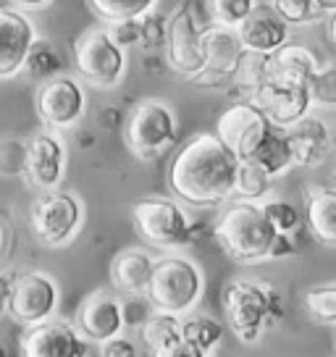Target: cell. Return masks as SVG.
Wrapping results in <instances>:
<instances>
[{"instance_id": "obj_1", "label": "cell", "mask_w": 336, "mask_h": 357, "mask_svg": "<svg viewBox=\"0 0 336 357\" xmlns=\"http://www.w3.org/2000/svg\"><path fill=\"white\" fill-rule=\"evenodd\" d=\"M239 160L215 134H194L168 168V184L190 205H215L234 195Z\"/></svg>"}, {"instance_id": "obj_2", "label": "cell", "mask_w": 336, "mask_h": 357, "mask_svg": "<svg viewBox=\"0 0 336 357\" xmlns=\"http://www.w3.org/2000/svg\"><path fill=\"white\" fill-rule=\"evenodd\" d=\"M218 245L229 257L239 263H258L266 260L270 245L276 239V229L270 226L260 202H231L213 229Z\"/></svg>"}, {"instance_id": "obj_3", "label": "cell", "mask_w": 336, "mask_h": 357, "mask_svg": "<svg viewBox=\"0 0 336 357\" xmlns=\"http://www.w3.org/2000/svg\"><path fill=\"white\" fill-rule=\"evenodd\" d=\"M224 307L231 331L245 344L258 342L284 315V302H281L279 291H273L268 284L252 279L231 281L224 291Z\"/></svg>"}, {"instance_id": "obj_4", "label": "cell", "mask_w": 336, "mask_h": 357, "mask_svg": "<svg viewBox=\"0 0 336 357\" xmlns=\"http://www.w3.org/2000/svg\"><path fill=\"white\" fill-rule=\"evenodd\" d=\"M202 291H205V276L192 257H184L179 252L155 257V271L145 294L155 312L184 318L200 302Z\"/></svg>"}, {"instance_id": "obj_5", "label": "cell", "mask_w": 336, "mask_h": 357, "mask_svg": "<svg viewBox=\"0 0 336 357\" xmlns=\"http://www.w3.org/2000/svg\"><path fill=\"white\" fill-rule=\"evenodd\" d=\"M29 223L45 247H66L84 226V202L61 187L40 192L29 208Z\"/></svg>"}, {"instance_id": "obj_6", "label": "cell", "mask_w": 336, "mask_h": 357, "mask_svg": "<svg viewBox=\"0 0 336 357\" xmlns=\"http://www.w3.org/2000/svg\"><path fill=\"white\" fill-rule=\"evenodd\" d=\"M74 68L84 82L95 87H116L129 68V56L111 40L102 26H92L74 43Z\"/></svg>"}, {"instance_id": "obj_7", "label": "cell", "mask_w": 336, "mask_h": 357, "mask_svg": "<svg viewBox=\"0 0 336 357\" xmlns=\"http://www.w3.org/2000/svg\"><path fill=\"white\" fill-rule=\"evenodd\" d=\"M135 223L139 236L158 250L176 252L192 239L194 223L176 200L168 197H147L135 205Z\"/></svg>"}, {"instance_id": "obj_8", "label": "cell", "mask_w": 336, "mask_h": 357, "mask_svg": "<svg viewBox=\"0 0 336 357\" xmlns=\"http://www.w3.org/2000/svg\"><path fill=\"white\" fill-rule=\"evenodd\" d=\"M179 137V119L174 108L163 100H145L129 113L126 121V145L139 158L153 160L163 155Z\"/></svg>"}, {"instance_id": "obj_9", "label": "cell", "mask_w": 336, "mask_h": 357, "mask_svg": "<svg viewBox=\"0 0 336 357\" xmlns=\"http://www.w3.org/2000/svg\"><path fill=\"white\" fill-rule=\"evenodd\" d=\"M58 305H61V289L53 276L43 271H26L11 279L6 312H11L13 321L24 328L56 318Z\"/></svg>"}, {"instance_id": "obj_10", "label": "cell", "mask_w": 336, "mask_h": 357, "mask_svg": "<svg viewBox=\"0 0 336 357\" xmlns=\"http://www.w3.org/2000/svg\"><path fill=\"white\" fill-rule=\"evenodd\" d=\"M202 29L205 24L197 16L194 0H184L176 11L168 16L166 32V61L181 77L194 79L205 66L202 58Z\"/></svg>"}, {"instance_id": "obj_11", "label": "cell", "mask_w": 336, "mask_h": 357, "mask_svg": "<svg viewBox=\"0 0 336 357\" xmlns=\"http://www.w3.org/2000/svg\"><path fill=\"white\" fill-rule=\"evenodd\" d=\"M87 113V89L71 74H61L43 82L37 89V116L45 129L66 132L77 126Z\"/></svg>"}, {"instance_id": "obj_12", "label": "cell", "mask_w": 336, "mask_h": 357, "mask_svg": "<svg viewBox=\"0 0 336 357\" xmlns=\"http://www.w3.org/2000/svg\"><path fill=\"white\" fill-rule=\"evenodd\" d=\"M66 142L61 132L40 129L26 139V155H24V178L37 192L58 190L66 176Z\"/></svg>"}, {"instance_id": "obj_13", "label": "cell", "mask_w": 336, "mask_h": 357, "mask_svg": "<svg viewBox=\"0 0 336 357\" xmlns=\"http://www.w3.org/2000/svg\"><path fill=\"white\" fill-rule=\"evenodd\" d=\"M270 129L273 126L268 123V119L250 100H242L221 113V119L215 123V137L221 139V145L234 153L236 160H247L268 137Z\"/></svg>"}, {"instance_id": "obj_14", "label": "cell", "mask_w": 336, "mask_h": 357, "mask_svg": "<svg viewBox=\"0 0 336 357\" xmlns=\"http://www.w3.org/2000/svg\"><path fill=\"white\" fill-rule=\"evenodd\" d=\"M242 53H245V47H242V40H239L236 29L208 24L202 29L205 66L192 82H197L202 87H231V74H234Z\"/></svg>"}, {"instance_id": "obj_15", "label": "cell", "mask_w": 336, "mask_h": 357, "mask_svg": "<svg viewBox=\"0 0 336 357\" xmlns=\"http://www.w3.org/2000/svg\"><path fill=\"white\" fill-rule=\"evenodd\" d=\"M19 347L22 357H87V342L77 326L63 318H50L26 328Z\"/></svg>"}, {"instance_id": "obj_16", "label": "cell", "mask_w": 336, "mask_h": 357, "mask_svg": "<svg viewBox=\"0 0 336 357\" xmlns=\"http://www.w3.org/2000/svg\"><path fill=\"white\" fill-rule=\"evenodd\" d=\"M77 331L84 342H108L113 336H121L126 328V310L119 297L108 291H95L87 300L79 305L77 312Z\"/></svg>"}, {"instance_id": "obj_17", "label": "cell", "mask_w": 336, "mask_h": 357, "mask_svg": "<svg viewBox=\"0 0 336 357\" xmlns=\"http://www.w3.org/2000/svg\"><path fill=\"white\" fill-rule=\"evenodd\" d=\"M34 40L37 29L26 13L0 8V82L22 74Z\"/></svg>"}, {"instance_id": "obj_18", "label": "cell", "mask_w": 336, "mask_h": 357, "mask_svg": "<svg viewBox=\"0 0 336 357\" xmlns=\"http://www.w3.org/2000/svg\"><path fill=\"white\" fill-rule=\"evenodd\" d=\"M247 100L276 129H289L300 119L310 116V108H313L305 87H284V84H268V82H263Z\"/></svg>"}, {"instance_id": "obj_19", "label": "cell", "mask_w": 336, "mask_h": 357, "mask_svg": "<svg viewBox=\"0 0 336 357\" xmlns=\"http://www.w3.org/2000/svg\"><path fill=\"white\" fill-rule=\"evenodd\" d=\"M236 34L245 50L270 56L281 45L289 43V24L273 11V6H255L245 22L236 26Z\"/></svg>"}, {"instance_id": "obj_20", "label": "cell", "mask_w": 336, "mask_h": 357, "mask_svg": "<svg viewBox=\"0 0 336 357\" xmlns=\"http://www.w3.org/2000/svg\"><path fill=\"white\" fill-rule=\"evenodd\" d=\"M321 66V61L310 47L297 43L281 45L273 50L266 63V82L268 84H284V87H305Z\"/></svg>"}, {"instance_id": "obj_21", "label": "cell", "mask_w": 336, "mask_h": 357, "mask_svg": "<svg viewBox=\"0 0 336 357\" xmlns=\"http://www.w3.org/2000/svg\"><path fill=\"white\" fill-rule=\"evenodd\" d=\"M287 142H289L291 163L303 168L321 166L328 153H331V132L321 119L315 116H305L300 121L284 129Z\"/></svg>"}, {"instance_id": "obj_22", "label": "cell", "mask_w": 336, "mask_h": 357, "mask_svg": "<svg viewBox=\"0 0 336 357\" xmlns=\"http://www.w3.org/2000/svg\"><path fill=\"white\" fill-rule=\"evenodd\" d=\"M153 271H155V257L150 255V252L123 250L121 255H116V260H113L111 279L116 284V289L142 297V294H147Z\"/></svg>"}, {"instance_id": "obj_23", "label": "cell", "mask_w": 336, "mask_h": 357, "mask_svg": "<svg viewBox=\"0 0 336 357\" xmlns=\"http://www.w3.org/2000/svg\"><path fill=\"white\" fill-rule=\"evenodd\" d=\"M305 223L307 231L323 242V245H334L336 242V192L328 187H315L307 192L305 200Z\"/></svg>"}, {"instance_id": "obj_24", "label": "cell", "mask_w": 336, "mask_h": 357, "mask_svg": "<svg viewBox=\"0 0 336 357\" xmlns=\"http://www.w3.org/2000/svg\"><path fill=\"white\" fill-rule=\"evenodd\" d=\"M252 163H258L270 178H279L289 171L294 163H291V153H289V142H287V134L284 129H270L268 137L260 142V147L247 158Z\"/></svg>"}, {"instance_id": "obj_25", "label": "cell", "mask_w": 336, "mask_h": 357, "mask_svg": "<svg viewBox=\"0 0 336 357\" xmlns=\"http://www.w3.org/2000/svg\"><path fill=\"white\" fill-rule=\"evenodd\" d=\"M24 71H26L32 79H40V82H47V79H53V77H61V74H66L63 53L58 50L56 43L37 37V40H34V45L29 47V56H26Z\"/></svg>"}, {"instance_id": "obj_26", "label": "cell", "mask_w": 336, "mask_h": 357, "mask_svg": "<svg viewBox=\"0 0 336 357\" xmlns=\"http://www.w3.org/2000/svg\"><path fill=\"white\" fill-rule=\"evenodd\" d=\"M273 178L252 160H239L234 176V195H239L247 202H263L268 197Z\"/></svg>"}, {"instance_id": "obj_27", "label": "cell", "mask_w": 336, "mask_h": 357, "mask_svg": "<svg viewBox=\"0 0 336 357\" xmlns=\"http://www.w3.org/2000/svg\"><path fill=\"white\" fill-rule=\"evenodd\" d=\"M181 339L202 349L205 355H211L213 347H218V342L224 339V326L208 315H190V318H181Z\"/></svg>"}, {"instance_id": "obj_28", "label": "cell", "mask_w": 336, "mask_h": 357, "mask_svg": "<svg viewBox=\"0 0 336 357\" xmlns=\"http://www.w3.org/2000/svg\"><path fill=\"white\" fill-rule=\"evenodd\" d=\"M142 339L150 347V352H158L163 347L174 344L181 339V318L168 312H153L142 324Z\"/></svg>"}, {"instance_id": "obj_29", "label": "cell", "mask_w": 336, "mask_h": 357, "mask_svg": "<svg viewBox=\"0 0 336 357\" xmlns=\"http://www.w3.org/2000/svg\"><path fill=\"white\" fill-rule=\"evenodd\" d=\"M92 11L105 24L126 22V19H142L145 13L155 11L158 0H90Z\"/></svg>"}, {"instance_id": "obj_30", "label": "cell", "mask_w": 336, "mask_h": 357, "mask_svg": "<svg viewBox=\"0 0 336 357\" xmlns=\"http://www.w3.org/2000/svg\"><path fill=\"white\" fill-rule=\"evenodd\" d=\"M266 63H268V56L245 50L242 58H239V63H236L234 74H231V87L242 89L247 98H250L266 82Z\"/></svg>"}, {"instance_id": "obj_31", "label": "cell", "mask_w": 336, "mask_h": 357, "mask_svg": "<svg viewBox=\"0 0 336 357\" xmlns=\"http://www.w3.org/2000/svg\"><path fill=\"white\" fill-rule=\"evenodd\" d=\"M273 11L289 26H307L328 16L321 0H273Z\"/></svg>"}, {"instance_id": "obj_32", "label": "cell", "mask_w": 336, "mask_h": 357, "mask_svg": "<svg viewBox=\"0 0 336 357\" xmlns=\"http://www.w3.org/2000/svg\"><path fill=\"white\" fill-rule=\"evenodd\" d=\"M205 6H208L211 24L226 26V29H236L258 3L255 0H205Z\"/></svg>"}, {"instance_id": "obj_33", "label": "cell", "mask_w": 336, "mask_h": 357, "mask_svg": "<svg viewBox=\"0 0 336 357\" xmlns=\"http://www.w3.org/2000/svg\"><path fill=\"white\" fill-rule=\"evenodd\" d=\"M260 208L266 213L270 226L276 229V234H294L303 229V213L294 202L287 200H263Z\"/></svg>"}, {"instance_id": "obj_34", "label": "cell", "mask_w": 336, "mask_h": 357, "mask_svg": "<svg viewBox=\"0 0 336 357\" xmlns=\"http://www.w3.org/2000/svg\"><path fill=\"white\" fill-rule=\"evenodd\" d=\"M305 89H307L310 105H315V108H334L336 105V68L331 66V63L318 66V71L307 79Z\"/></svg>"}, {"instance_id": "obj_35", "label": "cell", "mask_w": 336, "mask_h": 357, "mask_svg": "<svg viewBox=\"0 0 336 357\" xmlns=\"http://www.w3.org/2000/svg\"><path fill=\"white\" fill-rule=\"evenodd\" d=\"M307 315L323 326H331L336 321V287H318L305 294Z\"/></svg>"}, {"instance_id": "obj_36", "label": "cell", "mask_w": 336, "mask_h": 357, "mask_svg": "<svg viewBox=\"0 0 336 357\" xmlns=\"http://www.w3.org/2000/svg\"><path fill=\"white\" fill-rule=\"evenodd\" d=\"M24 155H26V142L16 137L0 139V174L3 176H24Z\"/></svg>"}, {"instance_id": "obj_37", "label": "cell", "mask_w": 336, "mask_h": 357, "mask_svg": "<svg viewBox=\"0 0 336 357\" xmlns=\"http://www.w3.org/2000/svg\"><path fill=\"white\" fill-rule=\"evenodd\" d=\"M142 37H139V47L145 50H158V47H166V32H168V16L163 13L150 11L142 19Z\"/></svg>"}, {"instance_id": "obj_38", "label": "cell", "mask_w": 336, "mask_h": 357, "mask_svg": "<svg viewBox=\"0 0 336 357\" xmlns=\"http://www.w3.org/2000/svg\"><path fill=\"white\" fill-rule=\"evenodd\" d=\"M105 29H108L111 40L121 47L123 53H129L132 47H139V37H142V24H139V19L105 24Z\"/></svg>"}, {"instance_id": "obj_39", "label": "cell", "mask_w": 336, "mask_h": 357, "mask_svg": "<svg viewBox=\"0 0 336 357\" xmlns=\"http://www.w3.org/2000/svg\"><path fill=\"white\" fill-rule=\"evenodd\" d=\"M102 357H139V349L132 339L126 336H113L108 342H102Z\"/></svg>"}, {"instance_id": "obj_40", "label": "cell", "mask_w": 336, "mask_h": 357, "mask_svg": "<svg viewBox=\"0 0 336 357\" xmlns=\"http://www.w3.org/2000/svg\"><path fill=\"white\" fill-rule=\"evenodd\" d=\"M153 357H208L202 349H197L194 344H190V342H184V339H179V342H174V344L163 347V349H158V352H153Z\"/></svg>"}, {"instance_id": "obj_41", "label": "cell", "mask_w": 336, "mask_h": 357, "mask_svg": "<svg viewBox=\"0 0 336 357\" xmlns=\"http://www.w3.org/2000/svg\"><path fill=\"white\" fill-rule=\"evenodd\" d=\"M13 8L22 13H29V11H43L50 0H11Z\"/></svg>"}, {"instance_id": "obj_42", "label": "cell", "mask_w": 336, "mask_h": 357, "mask_svg": "<svg viewBox=\"0 0 336 357\" xmlns=\"http://www.w3.org/2000/svg\"><path fill=\"white\" fill-rule=\"evenodd\" d=\"M8 247H11V229L6 218H0V260L8 255Z\"/></svg>"}, {"instance_id": "obj_43", "label": "cell", "mask_w": 336, "mask_h": 357, "mask_svg": "<svg viewBox=\"0 0 336 357\" xmlns=\"http://www.w3.org/2000/svg\"><path fill=\"white\" fill-rule=\"evenodd\" d=\"M8 287H11V279L6 273H0V315L8 307Z\"/></svg>"}, {"instance_id": "obj_44", "label": "cell", "mask_w": 336, "mask_h": 357, "mask_svg": "<svg viewBox=\"0 0 336 357\" xmlns=\"http://www.w3.org/2000/svg\"><path fill=\"white\" fill-rule=\"evenodd\" d=\"M321 6L326 8V13H334L336 11V0H321Z\"/></svg>"}, {"instance_id": "obj_45", "label": "cell", "mask_w": 336, "mask_h": 357, "mask_svg": "<svg viewBox=\"0 0 336 357\" xmlns=\"http://www.w3.org/2000/svg\"><path fill=\"white\" fill-rule=\"evenodd\" d=\"M0 357H8V349L3 347V342H0Z\"/></svg>"}]
</instances>
